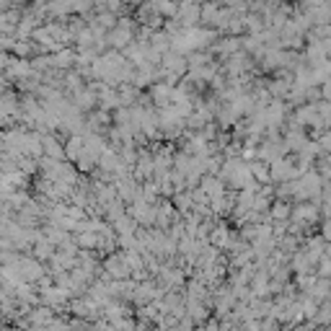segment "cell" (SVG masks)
Segmentation results:
<instances>
[{
    "instance_id": "6da1fadb",
    "label": "cell",
    "mask_w": 331,
    "mask_h": 331,
    "mask_svg": "<svg viewBox=\"0 0 331 331\" xmlns=\"http://www.w3.org/2000/svg\"><path fill=\"white\" fill-rule=\"evenodd\" d=\"M321 274H324V277H331V262H329V259H324V262H321Z\"/></svg>"
},
{
    "instance_id": "7a4b0ae2",
    "label": "cell",
    "mask_w": 331,
    "mask_h": 331,
    "mask_svg": "<svg viewBox=\"0 0 331 331\" xmlns=\"http://www.w3.org/2000/svg\"><path fill=\"white\" fill-rule=\"evenodd\" d=\"M329 331H331V329H329Z\"/></svg>"
}]
</instances>
